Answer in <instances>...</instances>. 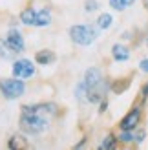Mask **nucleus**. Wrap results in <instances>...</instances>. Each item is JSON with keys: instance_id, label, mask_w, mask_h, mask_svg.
<instances>
[{"instance_id": "obj_1", "label": "nucleus", "mask_w": 148, "mask_h": 150, "mask_svg": "<svg viewBox=\"0 0 148 150\" xmlns=\"http://www.w3.org/2000/svg\"><path fill=\"white\" fill-rule=\"evenodd\" d=\"M57 106L49 103H40V104H26L22 108L20 114V128L26 134H40L42 130H46L48 119L44 117V114H55Z\"/></svg>"}, {"instance_id": "obj_9", "label": "nucleus", "mask_w": 148, "mask_h": 150, "mask_svg": "<svg viewBox=\"0 0 148 150\" xmlns=\"http://www.w3.org/2000/svg\"><path fill=\"white\" fill-rule=\"evenodd\" d=\"M112 55L117 62H124V61H128L130 59V51L126 46H123V44H113V48H112Z\"/></svg>"}, {"instance_id": "obj_17", "label": "nucleus", "mask_w": 148, "mask_h": 150, "mask_svg": "<svg viewBox=\"0 0 148 150\" xmlns=\"http://www.w3.org/2000/svg\"><path fill=\"white\" fill-rule=\"evenodd\" d=\"M139 70L144 71V73H148V59H143V61L139 62Z\"/></svg>"}, {"instance_id": "obj_16", "label": "nucleus", "mask_w": 148, "mask_h": 150, "mask_svg": "<svg viewBox=\"0 0 148 150\" xmlns=\"http://www.w3.org/2000/svg\"><path fill=\"white\" fill-rule=\"evenodd\" d=\"M110 6H112L113 9H117V11L126 9V7H124V4H123V0H110Z\"/></svg>"}, {"instance_id": "obj_3", "label": "nucleus", "mask_w": 148, "mask_h": 150, "mask_svg": "<svg viewBox=\"0 0 148 150\" xmlns=\"http://www.w3.org/2000/svg\"><path fill=\"white\" fill-rule=\"evenodd\" d=\"M70 37L71 40L79 44V46H88L97 39V29L93 26L88 24H80V26H71L70 28Z\"/></svg>"}, {"instance_id": "obj_20", "label": "nucleus", "mask_w": 148, "mask_h": 150, "mask_svg": "<svg viewBox=\"0 0 148 150\" xmlns=\"http://www.w3.org/2000/svg\"><path fill=\"white\" fill-rule=\"evenodd\" d=\"M143 6H144L146 9H148V0H143Z\"/></svg>"}, {"instance_id": "obj_10", "label": "nucleus", "mask_w": 148, "mask_h": 150, "mask_svg": "<svg viewBox=\"0 0 148 150\" xmlns=\"http://www.w3.org/2000/svg\"><path fill=\"white\" fill-rule=\"evenodd\" d=\"M35 61L39 62V64H49V62L55 61V55L51 53V51H48V50H42V51H39V53H37Z\"/></svg>"}, {"instance_id": "obj_19", "label": "nucleus", "mask_w": 148, "mask_h": 150, "mask_svg": "<svg viewBox=\"0 0 148 150\" xmlns=\"http://www.w3.org/2000/svg\"><path fill=\"white\" fill-rule=\"evenodd\" d=\"M143 97H148V82H146L144 88H143Z\"/></svg>"}, {"instance_id": "obj_4", "label": "nucleus", "mask_w": 148, "mask_h": 150, "mask_svg": "<svg viewBox=\"0 0 148 150\" xmlns=\"http://www.w3.org/2000/svg\"><path fill=\"white\" fill-rule=\"evenodd\" d=\"M20 20L27 26H37V28H44L51 22V13L49 9H40V11H35L31 7H27L20 13Z\"/></svg>"}, {"instance_id": "obj_13", "label": "nucleus", "mask_w": 148, "mask_h": 150, "mask_svg": "<svg viewBox=\"0 0 148 150\" xmlns=\"http://www.w3.org/2000/svg\"><path fill=\"white\" fill-rule=\"evenodd\" d=\"M115 145H117V137L112 136V134H108L104 137V141L101 143V148L102 150H112V148H115Z\"/></svg>"}, {"instance_id": "obj_21", "label": "nucleus", "mask_w": 148, "mask_h": 150, "mask_svg": "<svg viewBox=\"0 0 148 150\" xmlns=\"http://www.w3.org/2000/svg\"><path fill=\"white\" fill-rule=\"evenodd\" d=\"M146 44H148V39H146Z\"/></svg>"}, {"instance_id": "obj_2", "label": "nucleus", "mask_w": 148, "mask_h": 150, "mask_svg": "<svg viewBox=\"0 0 148 150\" xmlns=\"http://www.w3.org/2000/svg\"><path fill=\"white\" fill-rule=\"evenodd\" d=\"M82 86H84V95L90 103H101L104 99L106 90H108V84L102 79V73L99 68H90L86 71Z\"/></svg>"}, {"instance_id": "obj_12", "label": "nucleus", "mask_w": 148, "mask_h": 150, "mask_svg": "<svg viewBox=\"0 0 148 150\" xmlns=\"http://www.w3.org/2000/svg\"><path fill=\"white\" fill-rule=\"evenodd\" d=\"M9 148L13 150H20V148H27V141L22 136H13L9 139Z\"/></svg>"}, {"instance_id": "obj_7", "label": "nucleus", "mask_w": 148, "mask_h": 150, "mask_svg": "<svg viewBox=\"0 0 148 150\" xmlns=\"http://www.w3.org/2000/svg\"><path fill=\"white\" fill-rule=\"evenodd\" d=\"M139 121H141V108L135 106V108H132L128 114L121 119L119 126H121V130H135Z\"/></svg>"}, {"instance_id": "obj_15", "label": "nucleus", "mask_w": 148, "mask_h": 150, "mask_svg": "<svg viewBox=\"0 0 148 150\" xmlns=\"http://www.w3.org/2000/svg\"><path fill=\"white\" fill-rule=\"evenodd\" d=\"M84 7H86L88 13H92V11H95V9L99 7V2H97V0H86V2H84Z\"/></svg>"}, {"instance_id": "obj_14", "label": "nucleus", "mask_w": 148, "mask_h": 150, "mask_svg": "<svg viewBox=\"0 0 148 150\" xmlns=\"http://www.w3.org/2000/svg\"><path fill=\"white\" fill-rule=\"evenodd\" d=\"M128 86H130V81H128V79H124V82H119V84H113V86H112V90H113L115 93H121L123 90H126Z\"/></svg>"}, {"instance_id": "obj_8", "label": "nucleus", "mask_w": 148, "mask_h": 150, "mask_svg": "<svg viewBox=\"0 0 148 150\" xmlns=\"http://www.w3.org/2000/svg\"><path fill=\"white\" fill-rule=\"evenodd\" d=\"M6 46L13 53H18V51L24 50V37H22L18 29H9V33L6 35Z\"/></svg>"}, {"instance_id": "obj_6", "label": "nucleus", "mask_w": 148, "mask_h": 150, "mask_svg": "<svg viewBox=\"0 0 148 150\" xmlns=\"http://www.w3.org/2000/svg\"><path fill=\"white\" fill-rule=\"evenodd\" d=\"M33 73H35V66L27 59H20V61L13 64V75L18 79H29Z\"/></svg>"}, {"instance_id": "obj_5", "label": "nucleus", "mask_w": 148, "mask_h": 150, "mask_svg": "<svg viewBox=\"0 0 148 150\" xmlns=\"http://www.w3.org/2000/svg\"><path fill=\"white\" fill-rule=\"evenodd\" d=\"M0 90H2V93L7 99H17V97H20L24 93L26 84L22 79L18 81V77L17 79H4V81H0Z\"/></svg>"}, {"instance_id": "obj_18", "label": "nucleus", "mask_w": 148, "mask_h": 150, "mask_svg": "<svg viewBox=\"0 0 148 150\" xmlns=\"http://www.w3.org/2000/svg\"><path fill=\"white\" fill-rule=\"evenodd\" d=\"M135 0H123V4H124V7H128V6H132Z\"/></svg>"}, {"instance_id": "obj_11", "label": "nucleus", "mask_w": 148, "mask_h": 150, "mask_svg": "<svg viewBox=\"0 0 148 150\" xmlns=\"http://www.w3.org/2000/svg\"><path fill=\"white\" fill-rule=\"evenodd\" d=\"M112 22H113L112 15H110V13H102V15H99V18H97V28L99 29H108L110 26H112Z\"/></svg>"}]
</instances>
